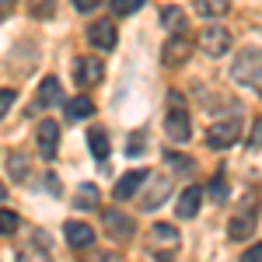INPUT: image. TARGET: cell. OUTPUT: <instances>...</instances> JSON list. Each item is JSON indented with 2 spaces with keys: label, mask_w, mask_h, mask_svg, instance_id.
I'll return each instance as SVG.
<instances>
[{
  "label": "cell",
  "mask_w": 262,
  "mask_h": 262,
  "mask_svg": "<svg viewBox=\"0 0 262 262\" xmlns=\"http://www.w3.org/2000/svg\"><path fill=\"white\" fill-rule=\"evenodd\" d=\"M200 49L206 56H224L227 49H231V32L221 28V25H213V28H206L200 35Z\"/></svg>",
  "instance_id": "obj_7"
},
{
  "label": "cell",
  "mask_w": 262,
  "mask_h": 262,
  "mask_svg": "<svg viewBox=\"0 0 262 262\" xmlns=\"http://www.w3.org/2000/svg\"><path fill=\"white\" fill-rule=\"evenodd\" d=\"M88 42L98 49H116V25L112 21H95L88 28Z\"/></svg>",
  "instance_id": "obj_13"
},
{
  "label": "cell",
  "mask_w": 262,
  "mask_h": 262,
  "mask_svg": "<svg viewBox=\"0 0 262 262\" xmlns=\"http://www.w3.org/2000/svg\"><path fill=\"white\" fill-rule=\"evenodd\" d=\"M63 101V88L56 77H46L39 84V108H49V105H60Z\"/></svg>",
  "instance_id": "obj_17"
},
{
  "label": "cell",
  "mask_w": 262,
  "mask_h": 262,
  "mask_svg": "<svg viewBox=\"0 0 262 262\" xmlns=\"http://www.w3.org/2000/svg\"><path fill=\"white\" fill-rule=\"evenodd\" d=\"M74 77H77V84L81 88H91V84H98L101 81V63L98 60H77L74 63Z\"/></svg>",
  "instance_id": "obj_15"
},
{
  "label": "cell",
  "mask_w": 262,
  "mask_h": 262,
  "mask_svg": "<svg viewBox=\"0 0 262 262\" xmlns=\"http://www.w3.org/2000/svg\"><path fill=\"white\" fill-rule=\"evenodd\" d=\"M91 116H95V101L88 98V95H77V98L67 101V119H70V122L91 119Z\"/></svg>",
  "instance_id": "obj_16"
},
{
  "label": "cell",
  "mask_w": 262,
  "mask_h": 262,
  "mask_svg": "<svg viewBox=\"0 0 262 262\" xmlns=\"http://www.w3.org/2000/svg\"><path fill=\"white\" fill-rule=\"evenodd\" d=\"M238 137H242V119H234V116L217 119L210 129H206V143H210L213 150H227V147H234Z\"/></svg>",
  "instance_id": "obj_3"
},
{
  "label": "cell",
  "mask_w": 262,
  "mask_h": 262,
  "mask_svg": "<svg viewBox=\"0 0 262 262\" xmlns=\"http://www.w3.org/2000/svg\"><path fill=\"white\" fill-rule=\"evenodd\" d=\"M18 213L14 210H0V234H14L18 231Z\"/></svg>",
  "instance_id": "obj_23"
},
{
  "label": "cell",
  "mask_w": 262,
  "mask_h": 262,
  "mask_svg": "<svg viewBox=\"0 0 262 262\" xmlns=\"http://www.w3.org/2000/svg\"><path fill=\"white\" fill-rule=\"evenodd\" d=\"M206 200L210 203H224L227 200V182H224V175H213V179H210V185H206Z\"/></svg>",
  "instance_id": "obj_21"
},
{
  "label": "cell",
  "mask_w": 262,
  "mask_h": 262,
  "mask_svg": "<svg viewBox=\"0 0 262 262\" xmlns=\"http://www.w3.org/2000/svg\"><path fill=\"white\" fill-rule=\"evenodd\" d=\"M88 143H91V154H95L98 161H105V158H108V137H105V129H91Z\"/></svg>",
  "instance_id": "obj_20"
},
{
  "label": "cell",
  "mask_w": 262,
  "mask_h": 262,
  "mask_svg": "<svg viewBox=\"0 0 262 262\" xmlns=\"http://www.w3.org/2000/svg\"><path fill=\"white\" fill-rule=\"evenodd\" d=\"M255 210H259V203H255V192H245L242 200V210L231 217L227 224V234H231V242H245V238H252V231H255Z\"/></svg>",
  "instance_id": "obj_2"
},
{
  "label": "cell",
  "mask_w": 262,
  "mask_h": 262,
  "mask_svg": "<svg viewBox=\"0 0 262 262\" xmlns=\"http://www.w3.org/2000/svg\"><path fill=\"white\" fill-rule=\"evenodd\" d=\"M0 196H4V189H0Z\"/></svg>",
  "instance_id": "obj_32"
},
{
  "label": "cell",
  "mask_w": 262,
  "mask_h": 262,
  "mask_svg": "<svg viewBox=\"0 0 262 262\" xmlns=\"http://www.w3.org/2000/svg\"><path fill=\"white\" fill-rule=\"evenodd\" d=\"M189 53H192V39L189 35H171V39L164 42V53H161V63L164 67H179V63L189 60Z\"/></svg>",
  "instance_id": "obj_8"
},
{
  "label": "cell",
  "mask_w": 262,
  "mask_h": 262,
  "mask_svg": "<svg viewBox=\"0 0 262 262\" xmlns=\"http://www.w3.org/2000/svg\"><path fill=\"white\" fill-rule=\"evenodd\" d=\"M200 203H203V189L200 185H189V189H182L179 203H175V213H179L182 221H192L200 213Z\"/></svg>",
  "instance_id": "obj_10"
},
{
  "label": "cell",
  "mask_w": 262,
  "mask_h": 262,
  "mask_svg": "<svg viewBox=\"0 0 262 262\" xmlns=\"http://www.w3.org/2000/svg\"><path fill=\"white\" fill-rule=\"evenodd\" d=\"M63 231H67V245L77 248V252H84V248L95 245V227H88V224H81V221H67Z\"/></svg>",
  "instance_id": "obj_9"
},
{
  "label": "cell",
  "mask_w": 262,
  "mask_h": 262,
  "mask_svg": "<svg viewBox=\"0 0 262 262\" xmlns=\"http://www.w3.org/2000/svg\"><path fill=\"white\" fill-rule=\"evenodd\" d=\"M231 77L245 88L262 91V49H242L231 63Z\"/></svg>",
  "instance_id": "obj_1"
},
{
  "label": "cell",
  "mask_w": 262,
  "mask_h": 262,
  "mask_svg": "<svg viewBox=\"0 0 262 262\" xmlns=\"http://www.w3.org/2000/svg\"><path fill=\"white\" fill-rule=\"evenodd\" d=\"M192 7H196V14H200V18L210 21V18H224V14L231 11V0H196Z\"/></svg>",
  "instance_id": "obj_18"
},
{
  "label": "cell",
  "mask_w": 262,
  "mask_h": 262,
  "mask_svg": "<svg viewBox=\"0 0 262 262\" xmlns=\"http://www.w3.org/2000/svg\"><path fill=\"white\" fill-rule=\"evenodd\" d=\"M150 252H158L161 259H168L171 252H179V231L171 224H154L150 227Z\"/></svg>",
  "instance_id": "obj_4"
},
{
  "label": "cell",
  "mask_w": 262,
  "mask_h": 262,
  "mask_svg": "<svg viewBox=\"0 0 262 262\" xmlns=\"http://www.w3.org/2000/svg\"><path fill=\"white\" fill-rule=\"evenodd\" d=\"M7 168H14V182H25V179H28V175H25V171H28V168H25V158H18V154L7 161Z\"/></svg>",
  "instance_id": "obj_28"
},
{
  "label": "cell",
  "mask_w": 262,
  "mask_h": 262,
  "mask_svg": "<svg viewBox=\"0 0 262 262\" xmlns=\"http://www.w3.org/2000/svg\"><path fill=\"white\" fill-rule=\"evenodd\" d=\"M147 179H150V171H140V168H137V171H126V175L116 182L112 196H116V200H129V196H137V189H140Z\"/></svg>",
  "instance_id": "obj_12"
},
{
  "label": "cell",
  "mask_w": 262,
  "mask_h": 262,
  "mask_svg": "<svg viewBox=\"0 0 262 262\" xmlns=\"http://www.w3.org/2000/svg\"><path fill=\"white\" fill-rule=\"evenodd\" d=\"M150 182H154V185L143 192V203H140L143 210H158L164 203V196L171 192V179H168V175H150Z\"/></svg>",
  "instance_id": "obj_11"
},
{
  "label": "cell",
  "mask_w": 262,
  "mask_h": 262,
  "mask_svg": "<svg viewBox=\"0 0 262 262\" xmlns=\"http://www.w3.org/2000/svg\"><path fill=\"white\" fill-rule=\"evenodd\" d=\"M143 140H147V137H143L140 129H137V133H129V143H126V154H129V158H140V154H143Z\"/></svg>",
  "instance_id": "obj_26"
},
{
  "label": "cell",
  "mask_w": 262,
  "mask_h": 262,
  "mask_svg": "<svg viewBox=\"0 0 262 262\" xmlns=\"http://www.w3.org/2000/svg\"><path fill=\"white\" fill-rule=\"evenodd\" d=\"M161 21L168 25V28H171V32H182V28H185V14H182L179 7H164Z\"/></svg>",
  "instance_id": "obj_22"
},
{
  "label": "cell",
  "mask_w": 262,
  "mask_h": 262,
  "mask_svg": "<svg viewBox=\"0 0 262 262\" xmlns=\"http://www.w3.org/2000/svg\"><path fill=\"white\" fill-rule=\"evenodd\" d=\"M74 206H81V210H91V206H98V189L88 182L77 189V196H74Z\"/></svg>",
  "instance_id": "obj_19"
},
{
  "label": "cell",
  "mask_w": 262,
  "mask_h": 262,
  "mask_svg": "<svg viewBox=\"0 0 262 262\" xmlns=\"http://www.w3.org/2000/svg\"><path fill=\"white\" fill-rule=\"evenodd\" d=\"M143 7V0H112V11L116 14H137Z\"/></svg>",
  "instance_id": "obj_25"
},
{
  "label": "cell",
  "mask_w": 262,
  "mask_h": 262,
  "mask_svg": "<svg viewBox=\"0 0 262 262\" xmlns=\"http://www.w3.org/2000/svg\"><path fill=\"white\" fill-rule=\"evenodd\" d=\"M164 129H168V137H171V140H179V143H185L189 137H192V122H189L185 105H171V108H168Z\"/></svg>",
  "instance_id": "obj_5"
},
{
  "label": "cell",
  "mask_w": 262,
  "mask_h": 262,
  "mask_svg": "<svg viewBox=\"0 0 262 262\" xmlns=\"http://www.w3.org/2000/svg\"><path fill=\"white\" fill-rule=\"evenodd\" d=\"M105 227H108L112 238H119V242H129V238H133V217H126L119 210H108V213H105Z\"/></svg>",
  "instance_id": "obj_14"
},
{
  "label": "cell",
  "mask_w": 262,
  "mask_h": 262,
  "mask_svg": "<svg viewBox=\"0 0 262 262\" xmlns=\"http://www.w3.org/2000/svg\"><path fill=\"white\" fill-rule=\"evenodd\" d=\"M164 161L171 164V168H182V171H192L196 164H192V158H185V154H175V150H168L164 154Z\"/></svg>",
  "instance_id": "obj_24"
},
{
  "label": "cell",
  "mask_w": 262,
  "mask_h": 262,
  "mask_svg": "<svg viewBox=\"0 0 262 262\" xmlns=\"http://www.w3.org/2000/svg\"><path fill=\"white\" fill-rule=\"evenodd\" d=\"M259 259H262V242H259V245H252V248L245 252V262H259Z\"/></svg>",
  "instance_id": "obj_31"
},
{
  "label": "cell",
  "mask_w": 262,
  "mask_h": 262,
  "mask_svg": "<svg viewBox=\"0 0 262 262\" xmlns=\"http://www.w3.org/2000/svg\"><path fill=\"white\" fill-rule=\"evenodd\" d=\"M35 143H39V154H42V158H46V161H53V158H56V147H60V122H56V119H42Z\"/></svg>",
  "instance_id": "obj_6"
},
{
  "label": "cell",
  "mask_w": 262,
  "mask_h": 262,
  "mask_svg": "<svg viewBox=\"0 0 262 262\" xmlns=\"http://www.w3.org/2000/svg\"><path fill=\"white\" fill-rule=\"evenodd\" d=\"M248 147H252V150H259V147H262V119H255V126H252V137H248Z\"/></svg>",
  "instance_id": "obj_29"
},
{
  "label": "cell",
  "mask_w": 262,
  "mask_h": 262,
  "mask_svg": "<svg viewBox=\"0 0 262 262\" xmlns=\"http://www.w3.org/2000/svg\"><path fill=\"white\" fill-rule=\"evenodd\" d=\"M70 4H74V7H77L81 14H88V11H95V7H98L101 0H70Z\"/></svg>",
  "instance_id": "obj_30"
},
{
  "label": "cell",
  "mask_w": 262,
  "mask_h": 262,
  "mask_svg": "<svg viewBox=\"0 0 262 262\" xmlns=\"http://www.w3.org/2000/svg\"><path fill=\"white\" fill-rule=\"evenodd\" d=\"M11 105H14V91H11V88H0V122H4V116H7Z\"/></svg>",
  "instance_id": "obj_27"
}]
</instances>
